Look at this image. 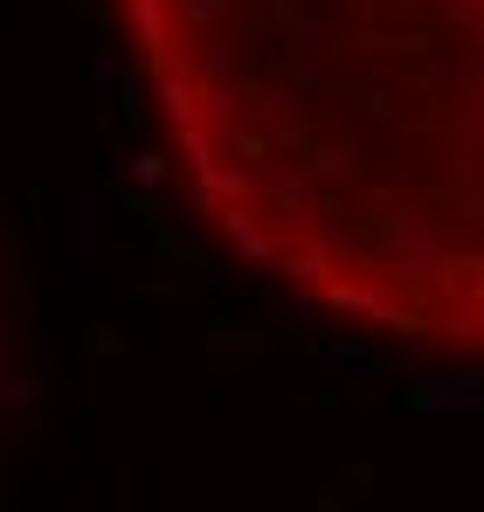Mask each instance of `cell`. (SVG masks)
I'll use <instances>...</instances> for the list:
<instances>
[{"mask_svg": "<svg viewBox=\"0 0 484 512\" xmlns=\"http://www.w3.org/2000/svg\"><path fill=\"white\" fill-rule=\"evenodd\" d=\"M0 7H7V0H0Z\"/></svg>", "mask_w": 484, "mask_h": 512, "instance_id": "cell-1", "label": "cell"}]
</instances>
